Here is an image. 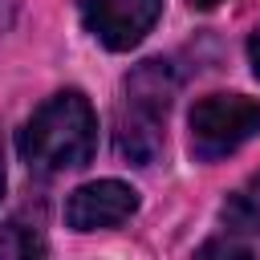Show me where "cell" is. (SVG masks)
Masks as SVG:
<instances>
[{"label":"cell","instance_id":"8","mask_svg":"<svg viewBox=\"0 0 260 260\" xmlns=\"http://www.w3.org/2000/svg\"><path fill=\"white\" fill-rule=\"evenodd\" d=\"M16 12H20V0H0V32H8V28H12Z\"/></svg>","mask_w":260,"mask_h":260},{"label":"cell","instance_id":"1","mask_svg":"<svg viewBox=\"0 0 260 260\" xmlns=\"http://www.w3.org/2000/svg\"><path fill=\"white\" fill-rule=\"evenodd\" d=\"M20 162L32 175L77 171L98 150V114L81 89H61L45 98L16 134Z\"/></svg>","mask_w":260,"mask_h":260},{"label":"cell","instance_id":"6","mask_svg":"<svg viewBox=\"0 0 260 260\" xmlns=\"http://www.w3.org/2000/svg\"><path fill=\"white\" fill-rule=\"evenodd\" d=\"M219 223L228 236H260V175L223 199Z\"/></svg>","mask_w":260,"mask_h":260},{"label":"cell","instance_id":"10","mask_svg":"<svg viewBox=\"0 0 260 260\" xmlns=\"http://www.w3.org/2000/svg\"><path fill=\"white\" fill-rule=\"evenodd\" d=\"M223 0H187V8H195V12H211V8H219Z\"/></svg>","mask_w":260,"mask_h":260},{"label":"cell","instance_id":"9","mask_svg":"<svg viewBox=\"0 0 260 260\" xmlns=\"http://www.w3.org/2000/svg\"><path fill=\"white\" fill-rule=\"evenodd\" d=\"M248 65H252V73L260 77V28L248 37Z\"/></svg>","mask_w":260,"mask_h":260},{"label":"cell","instance_id":"2","mask_svg":"<svg viewBox=\"0 0 260 260\" xmlns=\"http://www.w3.org/2000/svg\"><path fill=\"white\" fill-rule=\"evenodd\" d=\"M175 93H179V73L162 57H150L126 73L122 106H118V122H114V142L126 162L150 167L162 154V138H167L162 126H167V110H171Z\"/></svg>","mask_w":260,"mask_h":260},{"label":"cell","instance_id":"4","mask_svg":"<svg viewBox=\"0 0 260 260\" xmlns=\"http://www.w3.org/2000/svg\"><path fill=\"white\" fill-rule=\"evenodd\" d=\"M85 32L110 53H126L146 41L162 16V0H77Z\"/></svg>","mask_w":260,"mask_h":260},{"label":"cell","instance_id":"5","mask_svg":"<svg viewBox=\"0 0 260 260\" xmlns=\"http://www.w3.org/2000/svg\"><path fill=\"white\" fill-rule=\"evenodd\" d=\"M134 211H138V191L130 183L98 179V183H85L69 195L65 223L73 232H106V228H122Z\"/></svg>","mask_w":260,"mask_h":260},{"label":"cell","instance_id":"7","mask_svg":"<svg viewBox=\"0 0 260 260\" xmlns=\"http://www.w3.org/2000/svg\"><path fill=\"white\" fill-rule=\"evenodd\" d=\"M45 252H49V244H45V236H41L37 223H24V219L16 215V219H8V223L0 228V256L28 260V256H45Z\"/></svg>","mask_w":260,"mask_h":260},{"label":"cell","instance_id":"11","mask_svg":"<svg viewBox=\"0 0 260 260\" xmlns=\"http://www.w3.org/2000/svg\"><path fill=\"white\" fill-rule=\"evenodd\" d=\"M0 199H4V142H0Z\"/></svg>","mask_w":260,"mask_h":260},{"label":"cell","instance_id":"3","mask_svg":"<svg viewBox=\"0 0 260 260\" xmlns=\"http://www.w3.org/2000/svg\"><path fill=\"white\" fill-rule=\"evenodd\" d=\"M191 154L199 162H219L260 134V102L244 93H207L191 106Z\"/></svg>","mask_w":260,"mask_h":260}]
</instances>
